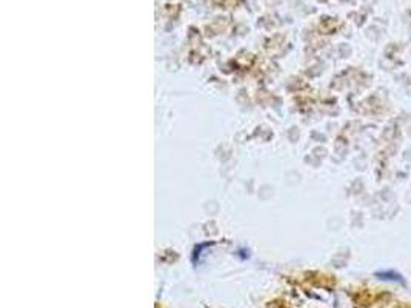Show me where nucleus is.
<instances>
[{
	"instance_id": "f257e3e1",
	"label": "nucleus",
	"mask_w": 411,
	"mask_h": 308,
	"mask_svg": "<svg viewBox=\"0 0 411 308\" xmlns=\"http://www.w3.org/2000/svg\"><path fill=\"white\" fill-rule=\"evenodd\" d=\"M377 276L380 279H387V281H400V282H404L402 281V277H400L399 274L393 273V271H385V273H377Z\"/></svg>"
}]
</instances>
